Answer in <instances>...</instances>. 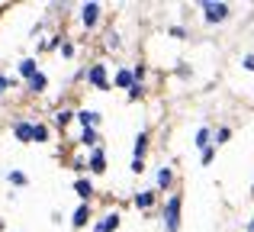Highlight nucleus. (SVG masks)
<instances>
[{
	"label": "nucleus",
	"mask_w": 254,
	"mask_h": 232,
	"mask_svg": "<svg viewBox=\"0 0 254 232\" xmlns=\"http://www.w3.org/2000/svg\"><path fill=\"white\" fill-rule=\"evenodd\" d=\"M212 145V129L209 126H199V132H196V149L203 152V149H209Z\"/></svg>",
	"instance_id": "22"
},
{
	"label": "nucleus",
	"mask_w": 254,
	"mask_h": 232,
	"mask_svg": "<svg viewBox=\"0 0 254 232\" xmlns=\"http://www.w3.org/2000/svg\"><path fill=\"white\" fill-rule=\"evenodd\" d=\"M39 71H42V68H39L36 58H19V62H16V75L23 77V81H29L32 75H39Z\"/></svg>",
	"instance_id": "13"
},
{
	"label": "nucleus",
	"mask_w": 254,
	"mask_h": 232,
	"mask_svg": "<svg viewBox=\"0 0 254 232\" xmlns=\"http://www.w3.org/2000/svg\"><path fill=\"white\" fill-rule=\"evenodd\" d=\"M100 13H103V6H100V3H93V0L81 6V26H84L87 32H90V29H97V23H100Z\"/></svg>",
	"instance_id": "7"
},
{
	"label": "nucleus",
	"mask_w": 254,
	"mask_h": 232,
	"mask_svg": "<svg viewBox=\"0 0 254 232\" xmlns=\"http://www.w3.org/2000/svg\"><path fill=\"white\" fill-rule=\"evenodd\" d=\"M58 55H62V58H64V62H71V58H74V55H77V49H74V42H71V39H64V42H62V49H58Z\"/></svg>",
	"instance_id": "23"
},
{
	"label": "nucleus",
	"mask_w": 254,
	"mask_h": 232,
	"mask_svg": "<svg viewBox=\"0 0 254 232\" xmlns=\"http://www.w3.org/2000/svg\"><path fill=\"white\" fill-rule=\"evenodd\" d=\"M155 203H158V190H155V187L138 190V194L132 197V207H135L138 213H151V210H155Z\"/></svg>",
	"instance_id": "4"
},
{
	"label": "nucleus",
	"mask_w": 254,
	"mask_h": 232,
	"mask_svg": "<svg viewBox=\"0 0 254 232\" xmlns=\"http://www.w3.org/2000/svg\"><path fill=\"white\" fill-rule=\"evenodd\" d=\"M199 161H203V164H212V161H216V145H209V149L199 152Z\"/></svg>",
	"instance_id": "28"
},
{
	"label": "nucleus",
	"mask_w": 254,
	"mask_h": 232,
	"mask_svg": "<svg viewBox=\"0 0 254 232\" xmlns=\"http://www.w3.org/2000/svg\"><path fill=\"white\" fill-rule=\"evenodd\" d=\"M16 87V77H10V75H0V97L6 94V90H13Z\"/></svg>",
	"instance_id": "27"
},
{
	"label": "nucleus",
	"mask_w": 254,
	"mask_h": 232,
	"mask_svg": "<svg viewBox=\"0 0 254 232\" xmlns=\"http://www.w3.org/2000/svg\"><path fill=\"white\" fill-rule=\"evenodd\" d=\"M180 210H184V194H171L161 210L164 232H180Z\"/></svg>",
	"instance_id": "1"
},
{
	"label": "nucleus",
	"mask_w": 254,
	"mask_h": 232,
	"mask_svg": "<svg viewBox=\"0 0 254 232\" xmlns=\"http://www.w3.org/2000/svg\"><path fill=\"white\" fill-rule=\"evenodd\" d=\"M77 145H84L87 152L97 149V145H100V132H97V129H81V139H77Z\"/></svg>",
	"instance_id": "19"
},
{
	"label": "nucleus",
	"mask_w": 254,
	"mask_h": 232,
	"mask_svg": "<svg viewBox=\"0 0 254 232\" xmlns=\"http://www.w3.org/2000/svg\"><path fill=\"white\" fill-rule=\"evenodd\" d=\"M229 139H232V129H229V126H219V129H216V139H212V145L219 149V145L229 142Z\"/></svg>",
	"instance_id": "25"
},
{
	"label": "nucleus",
	"mask_w": 254,
	"mask_h": 232,
	"mask_svg": "<svg viewBox=\"0 0 254 232\" xmlns=\"http://www.w3.org/2000/svg\"><path fill=\"white\" fill-rule=\"evenodd\" d=\"M248 232H254V220H251V223H248Z\"/></svg>",
	"instance_id": "34"
},
{
	"label": "nucleus",
	"mask_w": 254,
	"mask_h": 232,
	"mask_svg": "<svg viewBox=\"0 0 254 232\" xmlns=\"http://www.w3.org/2000/svg\"><path fill=\"white\" fill-rule=\"evenodd\" d=\"M199 6H203V19L206 23H225L229 13H232V6L222 3V0H203Z\"/></svg>",
	"instance_id": "2"
},
{
	"label": "nucleus",
	"mask_w": 254,
	"mask_h": 232,
	"mask_svg": "<svg viewBox=\"0 0 254 232\" xmlns=\"http://www.w3.org/2000/svg\"><path fill=\"white\" fill-rule=\"evenodd\" d=\"M155 181H158V190H171L174 187V168L171 164H161L158 174H155Z\"/></svg>",
	"instance_id": "16"
},
{
	"label": "nucleus",
	"mask_w": 254,
	"mask_h": 232,
	"mask_svg": "<svg viewBox=\"0 0 254 232\" xmlns=\"http://www.w3.org/2000/svg\"><path fill=\"white\" fill-rule=\"evenodd\" d=\"M119 45H123V42H119V32L110 29V32H106V49H119Z\"/></svg>",
	"instance_id": "29"
},
{
	"label": "nucleus",
	"mask_w": 254,
	"mask_h": 232,
	"mask_svg": "<svg viewBox=\"0 0 254 232\" xmlns=\"http://www.w3.org/2000/svg\"><path fill=\"white\" fill-rule=\"evenodd\" d=\"M87 171H90V174H106V149L103 145L87 152Z\"/></svg>",
	"instance_id": "5"
},
{
	"label": "nucleus",
	"mask_w": 254,
	"mask_h": 232,
	"mask_svg": "<svg viewBox=\"0 0 254 232\" xmlns=\"http://www.w3.org/2000/svg\"><path fill=\"white\" fill-rule=\"evenodd\" d=\"M145 75H148V68H145V65H135V68H132V81H135V84H142Z\"/></svg>",
	"instance_id": "30"
},
{
	"label": "nucleus",
	"mask_w": 254,
	"mask_h": 232,
	"mask_svg": "<svg viewBox=\"0 0 254 232\" xmlns=\"http://www.w3.org/2000/svg\"><path fill=\"white\" fill-rule=\"evenodd\" d=\"M74 194L81 197V203H90L97 197V187H93L90 177H74Z\"/></svg>",
	"instance_id": "10"
},
{
	"label": "nucleus",
	"mask_w": 254,
	"mask_h": 232,
	"mask_svg": "<svg viewBox=\"0 0 254 232\" xmlns=\"http://www.w3.org/2000/svg\"><path fill=\"white\" fill-rule=\"evenodd\" d=\"M119 223H123V216L113 210V213H106L100 223H93V232H116V229H119Z\"/></svg>",
	"instance_id": "12"
},
{
	"label": "nucleus",
	"mask_w": 254,
	"mask_h": 232,
	"mask_svg": "<svg viewBox=\"0 0 254 232\" xmlns=\"http://www.w3.org/2000/svg\"><path fill=\"white\" fill-rule=\"evenodd\" d=\"M100 116L97 110H74V123H81V129H97L100 126Z\"/></svg>",
	"instance_id": "11"
},
{
	"label": "nucleus",
	"mask_w": 254,
	"mask_h": 232,
	"mask_svg": "<svg viewBox=\"0 0 254 232\" xmlns=\"http://www.w3.org/2000/svg\"><path fill=\"white\" fill-rule=\"evenodd\" d=\"M126 97H129V103H135V100H142L145 97V84H132L129 90H126Z\"/></svg>",
	"instance_id": "24"
},
{
	"label": "nucleus",
	"mask_w": 254,
	"mask_h": 232,
	"mask_svg": "<svg viewBox=\"0 0 254 232\" xmlns=\"http://www.w3.org/2000/svg\"><path fill=\"white\" fill-rule=\"evenodd\" d=\"M145 152H148V132H138V136H135V145H132V155H135V158H145Z\"/></svg>",
	"instance_id": "20"
},
{
	"label": "nucleus",
	"mask_w": 254,
	"mask_h": 232,
	"mask_svg": "<svg viewBox=\"0 0 254 232\" xmlns=\"http://www.w3.org/2000/svg\"><path fill=\"white\" fill-rule=\"evenodd\" d=\"M71 123H74V110L71 107L55 110V116H52V126H55V129H64V126H71Z\"/></svg>",
	"instance_id": "17"
},
{
	"label": "nucleus",
	"mask_w": 254,
	"mask_h": 232,
	"mask_svg": "<svg viewBox=\"0 0 254 232\" xmlns=\"http://www.w3.org/2000/svg\"><path fill=\"white\" fill-rule=\"evenodd\" d=\"M132 68H119L116 75H113V81H110V87H119V90H129L132 87Z\"/></svg>",
	"instance_id": "15"
},
{
	"label": "nucleus",
	"mask_w": 254,
	"mask_h": 232,
	"mask_svg": "<svg viewBox=\"0 0 254 232\" xmlns=\"http://www.w3.org/2000/svg\"><path fill=\"white\" fill-rule=\"evenodd\" d=\"M13 139L23 145H32V119L29 116H16L13 119Z\"/></svg>",
	"instance_id": "6"
},
{
	"label": "nucleus",
	"mask_w": 254,
	"mask_h": 232,
	"mask_svg": "<svg viewBox=\"0 0 254 232\" xmlns=\"http://www.w3.org/2000/svg\"><path fill=\"white\" fill-rule=\"evenodd\" d=\"M52 139V126L49 123H39V119H32V142L36 145H45Z\"/></svg>",
	"instance_id": "14"
},
{
	"label": "nucleus",
	"mask_w": 254,
	"mask_h": 232,
	"mask_svg": "<svg viewBox=\"0 0 254 232\" xmlns=\"http://www.w3.org/2000/svg\"><path fill=\"white\" fill-rule=\"evenodd\" d=\"M23 87H26V94L42 97L45 90H49V75H45V71H39V75H32V77H29V81H23Z\"/></svg>",
	"instance_id": "8"
},
{
	"label": "nucleus",
	"mask_w": 254,
	"mask_h": 232,
	"mask_svg": "<svg viewBox=\"0 0 254 232\" xmlns=\"http://www.w3.org/2000/svg\"><path fill=\"white\" fill-rule=\"evenodd\" d=\"M168 32H171V36H174V39H187V36H190V32H187V29H184V26H171V29H168Z\"/></svg>",
	"instance_id": "32"
},
{
	"label": "nucleus",
	"mask_w": 254,
	"mask_h": 232,
	"mask_svg": "<svg viewBox=\"0 0 254 232\" xmlns=\"http://www.w3.org/2000/svg\"><path fill=\"white\" fill-rule=\"evenodd\" d=\"M6 184L16 187V190H23V187H29V174L19 171V168H13V171H6Z\"/></svg>",
	"instance_id": "18"
},
{
	"label": "nucleus",
	"mask_w": 254,
	"mask_h": 232,
	"mask_svg": "<svg viewBox=\"0 0 254 232\" xmlns=\"http://www.w3.org/2000/svg\"><path fill=\"white\" fill-rule=\"evenodd\" d=\"M90 220H93V207H90V203H77L74 213H71V226H74V229H87Z\"/></svg>",
	"instance_id": "9"
},
{
	"label": "nucleus",
	"mask_w": 254,
	"mask_h": 232,
	"mask_svg": "<svg viewBox=\"0 0 254 232\" xmlns=\"http://www.w3.org/2000/svg\"><path fill=\"white\" fill-rule=\"evenodd\" d=\"M242 68L245 71H254V52H248V55L242 58Z\"/></svg>",
	"instance_id": "33"
},
{
	"label": "nucleus",
	"mask_w": 254,
	"mask_h": 232,
	"mask_svg": "<svg viewBox=\"0 0 254 232\" xmlns=\"http://www.w3.org/2000/svg\"><path fill=\"white\" fill-rule=\"evenodd\" d=\"M90 87H97V90H110V68H106L103 62H97V65H90L87 68V77H84Z\"/></svg>",
	"instance_id": "3"
},
{
	"label": "nucleus",
	"mask_w": 254,
	"mask_h": 232,
	"mask_svg": "<svg viewBox=\"0 0 254 232\" xmlns=\"http://www.w3.org/2000/svg\"><path fill=\"white\" fill-rule=\"evenodd\" d=\"M129 171H132V174H145V158H132Z\"/></svg>",
	"instance_id": "31"
},
{
	"label": "nucleus",
	"mask_w": 254,
	"mask_h": 232,
	"mask_svg": "<svg viewBox=\"0 0 254 232\" xmlns=\"http://www.w3.org/2000/svg\"><path fill=\"white\" fill-rule=\"evenodd\" d=\"M71 168L77 171V177H84V171H87V158H84V155H74V158H71Z\"/></svg>",
	"instance_id": "26"
},
{
	"label": "nucleus",
	"mask_w": 254,
	"mask_h": 232,
	"mask_svg": "<svg viewBox=\"0 0 254 232\" xmlns=\"http://www.w3.org/2000/svg\"><path fill=\"white\" fill-rule=\"evenodd\" d=\"M62 42H64V36H49L45 42L36 45V52H58V49H62Z\"/></svg>",
	"instance_id": "21"
},
{
	"label": "nucleus",
	"mask_w": 254,
	"mask_h": 232,
	"mask_svg": "<svg viewBox=\"0 0 254 232\" xmlns=\"http://www.w3.org/2000/svg\"><path fill=\"white\" fill-rule=\"evenodd\" d=\"M251 197H254V184H251Z\"/></svg>",
	"instance_id": "36"
},
{
	"label": "nucleus",
	"mask_w": 254,
	"mask_h": 232,
	"mask_svg": "<svg viewBox=\"0 0 254 232\" xmlns=\"http://www.w3.org/2000/svg\"><path fill=\"white\" fill-rule=\"evenodd\" d=\"M0 232H3V220H0Z\"/></svg>",
	"instance_id": "35"
}]
</instances>
